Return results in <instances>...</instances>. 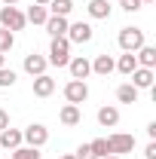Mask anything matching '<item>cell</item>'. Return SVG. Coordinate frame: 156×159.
Returning a JSON list of instances; mask_svg holds the SVG:
<instances>
[{
	"label": "cell",
	"mask_w": 156,
	"mask_h": 159,
	"mask_svg": "<svg viewBox=\"0 0 156 159\" xmlns=\"http://www.w3.org/2000/svg\"><path fill=\"white\" fill-rule=\"evenodd\" d=\"M49 64H55V67H67V61H71V40L67 37H52L49 43Z\"/></svg>",
	"instance_id": "cell-1"
},
{
	"label": "cell",
	"mask_w": 156,
	"mask_h": 159,
	"mask_svg": "<svg viewBox=\"0 0 156 159\" xmlns=\"http://www.w3.org/2000/svg\"><path fill=\"white\" fill-rule=\"evenodd\" d=\"M25 12H21L19 6H0V28H6V31H25Z\"/></svg>",
	"instance_id": "cell-2"
},
{
	"label": "cell",
	"mask_w": 156,
	"mask_h": 159,
	"mask_svg": "<svg viewBox=\"0 0 156 159\" xmlns=\"http://www.w3.org/2000/svg\"><path fill=\"white\" fill-rule=\"evenodd\" d=\"M117 40H119V49L122 52H138L144 46V31L141 28H122Z\"/></svg>",
	"instance_id": "cell-3"
},
{
	"label": "cell",
	"mask_w": 156,
	"mask_h": 159,
	"mask_svg": "<svg viewBox=\"0 0 156 159\" xmlns=\"http://www.w3.org/2000/svg\"><path fill=\"white\" fill-rule=\"evenodd\" d=\"M21 141L28 144V147H43L46 141H49V129L43 125V122H34V125H28V129H21Z\"/></svg>",
	"instance_id": "cell-4"
},
{
	"label": "cell",
	"mask_w": 156,
	"mask_h": 159,
	"mask_svg": "<svg viewBox=\"0 0 156 159\" xmlns=\"http://www.w3.org/2000/svg\"><path fill=\"white\" fill-rule=\"evenodd\" d=\"M107 147L113 156H122V153H132L135 150V135H126V132H117L107 138Z\"/></svg>",
	"instance_id": "cell-5"
},
{
	"label": "cell",
	"mask_w": 156,
	"mask_h": 159,
	"mask_svg": "<svg viewBox=\"0 0 156 159\" xmlns=\"http://www.w3.org/2000/svg\"><path fill=\"white\" fill-rule=\"evenodd\" d=\"M64 98H67V104H83V101L89 98V86H86V80H71L67 86H64Z\"/></svg>",
	"instance_id": "cell-6"
},
{
	"label": "cell",
	"mask_w": 156,
	"mask_h": 159,
	"mask_svg": "<svg viewBox=\"0 0 156 159\" xmlns=\"http://www.w3.org/2000/svg\"><path fill=\"white\" fill-rule=\"evenodd\" d=\"M64 37L71 40V43H89V40L95 37V31H92L89 21H74V25H67V34Z\"/></svg>",
	"instance_id": "cell-7"
},
{
	"label": "cell",
	"mask_w": 156,
	"mask_h": 159,
	"mask_svg": "<svg viewBox=\"0 0 156 159\" xmlns=\"http://www.w3.org/2000/svg\"><path fill=\"white\" fill-rule=\"evenodd\" d=\"M129 77H132V86H135V89H153V80H156L153 67H135Z\"/></svg>",
	"instance_id": "cell-8"
},
{
	"label": "cell",
	"mask_w": 156,
	"mask_h": 159,
	"mask_svg": "<svg viewBox=\"0 0 156 159\" xmlns=\"http://www.w3.org/2000/svg\"><path fill=\"white\" fill-rule=\"evenodd\" d=\"M67 70H71V77H74V80H86L89 74H92V61L83 58V55H77V58L67 61Z\"/></svg>",
	"instance_id": "cell-9"
},
{
	"label": "cell",
	"mask_w": 156,
	"mask_h": 159,
	"mask_svg": "<svg viewBox=\"0 0 156 159\" xmlns=\"http://www.w3.org/2000/svg\"><path fill=\"white\" fill-rule=\"evenodd\" d=\"M21 67H25V74H31V77H40V74H46L49 61L43 58V55H34V52H31V55H25V64H21Z\"/></svg>",
	"instance_id": "cell-10"
},
{
	"label": "cell",
	"mask_w": 156,
	"mask_h": 159,
	"mask_svg": "<svg viewBox=\"0 0 156 159\" xmlns=\"http://www.w3.org/2000/svg\"><path fill=\"white\" fill-rule=\"evenodd\" d=\"M52 92H55V80L49 77V74L34 77V95H37V98H49Z\"/></svg>",
	"instance_id": "cell-11"
},
{
	"label": "cell",
	"mask_w": 156,
	"mask_h": 159,
	"mask_svg": "<svg viewBox=\"0 0 156 159\" xmlns=\"http://www.w3.org/2000/svg\"><path fill=\"white\" fill-rule=\"evenodd\" d=\"M113 70H117V61L110 58V55H95V61H92V74L107 77V74H113Z\"/></svg>",
	"instance_id": "cell-12"
},
{
	"label": "cell",
	"mask_w": 156,
	"mask_h": 159,
	"mask_svg": "<svg viewBox=\"0 0 156 159\" xmlns=\"http://www.w3.org/2000/svg\"><path fill=\"white\" fill-rule=\"evenodd\" d=\"M98 122H101L104 129H117V125H119V110L113 107V104L101 107V110H98Z\"/></svg>",
	"instance_id": "cell-13"
},
{
	"label": "cell",
	"mask_w": 156,
	"mask_h": 159,
	"mask_svg": "<svg viewBox=\"0 0 156 159\" xmlns=\"http://www.w3.org/2000/svg\"><path fill=\"white\" fill-rule=\"evenodd\" d=\"M0 147H6V150L21 147V129H3L0 132Z\"/></svg>",
	"instance_id": "cell-14"
},
{
	"label": "cell",
	"mask_w": 156,
	"mask_h": 159,
	"mask_svg": "<svg viewBox=\"0 0 156 159\" xmlns=\"http://www.w3.org/2000/svg\"><path fill=\"white\" fill-rule=\"evenodd\" d=\"M67 25H71V21L64 19V16H49V19H46V31H49L52 37H64V34H67Z\"/></svg>",
	"instance_id": "cell-15"
},
{
	"label": "cell",
	"mask_w": 156,
	"mask_h": 159,
	"mask_svg": "<svg viewBox=\"0 0 156 159\" xmlns=\"http://www.w3.org/2000/svg\"><path fill=\"white\" fill-rule=\"evenodd\" d=\"M58 119H61V125H67V129H71V125H80V107L77 104H64V107H61V113H58Z\"/></svg>",
	"instance_id": "cell-16"
},
{
	"label": "cell",
	"mask_w": 156,
	"mask_h": 159,
	"mask_svg": "<svg viewBox=\"0 0 156 159\" xmlns=\"http://www.w3.org/2000/svg\"><path fill=\"white\" fill-rule=\"evenodd\" d=\"M135 58H138V67H156V49L144 43V46L135 52Z\"/></svg>",
	"instance_id": "cell-17"
},
{
	"label": "cell",
	"mask_w": 156,
	"mask_h": 159,
	"mask_svg": "<svg viewBox=\"0 0 156 159\" xmlns=\"http://www.w3.org/2000/svg\"><path fill=\"white\" fill-rule=\"evenodd\" d=\"M138 92H141V89H135L132 83H122V86L117 89V101H119V104H135Z\"/></svg>",
	"instance_id": "cell-18"
},
{
	"label": "cell",
	"mask_w": 156,
	"mask_h": 159,
	"mask_svg": "<svg viewBox=\"0 0 156 159\" xmlns=\"http://www.w3.org/2000/svg\"><path fill=\"white\" fill-rule=\"evenodd\" d=\"M25 19L31 21V25H46V19H49V9H46V6H37V3H31V9L25 12Z\"/></svg>",
	"instance_id": "cell-19"
},
{
	"label": "cell",
	"mask_w": 156,
	"mask_h": 159,
	"mask_svg": "<svg viewBox=\"0 0 156 159\" xmlns=\"http://www.w3.org/2000/svg\"><path fill=\"white\" fill-rule=\"evenodd\" d=\"M135 67H138V58H135V52H122V55L117 58V70H119V74H126V77H129V74H132Z\"/></svg>",
	"instance_id": "cell-20"
},
{
	"label": "cell",
	"mask_w": 156,
	"mask_h": 159,
	"mask_svg": "<svg viewBox=\"0 0 156 159\" xmlns=\"http://www.w3.org/2000/svg\"><path fill=\"white\" fill-rule=\"evenodd\" d=\"M46 9H49V16H64V19H67L71 9H74V0H49Z\"/></svg>",
	"instance_id": "cell-21"
},
{
	"label": "cell",
	"mask_w": 156,
	"mask_h": 159,
	"mask_svg": "<svg viewBox=\"0 0 156 159\" xmlns=\"http://www.w3.org/2000/svg\"><path fill=\"white\" fill-rule=\"evenodd\" d=\"M86 9H89L92 19H110V3H107V0H92Z\"/></svg>",
	"instance_id": "cell-22"
},
{
	"label": "cell",
	"mask_w": 156,
	"mask_h": 159,
	"mask_svg": "<svg viewBox=\"0 0 156 159\" xmlns=\"http://www.w3.org/2000/svg\"><path fill=\"white\" fill-rule=\"evenodd\" d=\"M12 46H16V34H12V31H6V28H0V52L6 55Z\"/></svg>",
	"instance_id": "cell-23"
},
{
	"label": "cell",
	"mask_w": 156,
	"mask_h": 159,
	"mask_svg": "<svg viewBox=\"0 0 156 159\" xmlns=\"http://www.w3.org/2000/svg\"><path fill=\"white\" fill-rule=\"evenodd\" d=\"M16 86V70L12 67H0V89H12Z\"/></svg>",
	"instance_id": "cell-24"
},
{
	"label": "cell",
	"mask_w": 156,
	"mask_h": 159,
	"mask_svg": "<svg viewBox=\"0 0 156 159\" xmlns=\"http://www.w3.org/2000/svg\"><path fill=\"white\" fill-rule=\"evenodd\" d=\"M12 159H40V150L37 147H16Z\"/></svg>",
	"instance_id": "cell-25"
},
{
	"label": "cell",
	"mask_w": 156,
	"mask_h": 159,
	"mask_svg": "<svg viewBox=\"0 0 156 159\" xmlns=\"http://www.w3.org/2000/svg\"><path fill=\"white\" fill-rule=\"evenodd\" d=\"M89 147H92V153H95L98 159H101V156H110V147H107V138H95L92 144H89Z\"/></svg>",
	"instance_id": "cell-26"
},
{
	"label": "cell",
	"mask_w": 156,
	"mask_h": 159,
	"mask_svg": "<svg viewBox=\"0 0 156 159\" xmlns=\"http://www.w3.org/2000/svg\"><path fill=\"white\" fill-rule=\"evenodd\" d=\"M74 156H77V159H98L95 153H92V147H89V144H80V147H77V153H74Z\"/></svg>",
	"instance_id": "cell-27"
},
{
	"label": "cell",
	"mask_w": 156,
	"mask_h": 159,
	"mask_svg": "<svg viewBox=\"0 0 156 159\" xmlns=\"http://www.w3.org/2000/svg\"><path fill=\"white\" fill-rule=\"evenodd\" d=\"M119 6H122L126 12H138V9H141L144 3H141V0H119Z\"/></svg>",
	"instance_id": "cell-28"
},
{
	"label": "cell",
	"mask_w": 156,
	"mask_h": 159,
	"mask_svg": "<svg viewBox=\"0 0 156 159\" xmlns=\"http://www.w3.org/2000/svg\"><path fill=\"white\" fill-rule=\"evenodd\" d=\"M144 159H156V141H150V144L144 147Z\"/></svg>",
	"instance_id": "cell-29"
},
{
	"label": "cell",
	"mask_w": 156,
	"mask_h": 159,
	"mask_svg": "<svg viewBox=\"0 0 156 159\" xmlns=\"http://www.w3.org/2000/svg\"><path fill=\"white\" fill-rule=\"evenodd\" d=\"M3 129H9V113L0 107V132H3Z\"/></svg>",
	"instance_id": "cell-30"
},
{
	"label": "cell",
	"mask_w": 156,
	"mask_h": 159,
	"mask_svg": "<svg viewBox=\"0 0 156 159\" xmlns=\"http://www.w3.org/2000/svg\"><path fill=\"white\" fill-rule=\"evenodd\" d=\"M147 135H150V141H156V122H150V125H147Z\"/></svg>",
	"instance_id": "cell-31"
},
{
	"label": "cell",
	"mask_w": 156,
	"mask_h": 159,
	"mask_svg": "<svg viewBox=\"0 0 156 159\" xmlns=\"http://www.w3.org/2000/svg\"><path fill=\"white\" fill-rule=\"evenodd\" d=\"M16 3H19V0H3V6H16Z\"/></svg>",
	"instance_id": "cell-32"
},
{
	"label": "cell",
	"mask_w": 156,
	"mask_h": 159,
	"mask_svg": "<svg viewBox=\"0 0 156 159\" xmlns=\"http://www.w3.org/2000/svg\"><path fill=\"white\" fill-rule=\"evenodd\" d=\"M0 67H6V55L3 52H0Z\"/></svg>",
	"instance_id": "cell-33"
},
{
	"label": "cell",
	"mask_w": 156,
	"mask_h": 159,
	"mask_svg": "<svg viewBox=\"0 0 156 159\" xmlns=\"http://www.w3.org/2000/svg\"><path fill=\"white\" fill-rule=\"evenodd\" d=\"M34 3H37V6H49V0H34Z\"/></svg>",
	"instance_id": "cell-34"
},
{
	"label": "cell",
	"mask_w": 156,
	"mask_h": 159,
	"mask_svg": "<svg viewBox=\"0 0 156 159\" xmlns=\"http://www.w3.org/2000/svg\"><path fill=\"white\" fill-rule=\"evenodd\" d=\"M61 159H77V156H74V153H67V156H61Z\"/></svg>",
	"instance_id": "cell-35"
},
{
	"label": "cell",
	"mask_w": 156,
	"mask_h": 159,
	"mask_svg": "<svg viewBox=\"0 0 156 159\" xmlns=\"http://www.w3.org/2000/svg\"><path fill=\"white\" fill-rule=\"evenodd\" d=\"M101 159H119V156H113V153H110V156H101Z\"/></svg>",
	"instance_id": "cell-36"
},
{
	"label": "cell",
	"mask_w": 156,
	"mask_h": 159,
	"mask_svg": "<svg viewBox=\"0 0 156 159\" xmlns=\"http://www.w3.org/2000/svg\"><path fill=\"white\" fill-rule=\"evenodd\" d=\"M141 3H153V0H141Z\"/></svg>",
	"instance_id": "cell-37"
}]
</instances>
